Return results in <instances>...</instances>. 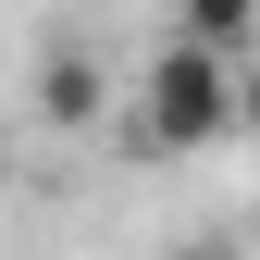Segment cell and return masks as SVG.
Returning <instances> with one entry per match:
<instances>
[{
  "mask_svg": "<svg viewBox=\"0 0 260 260\" xmlns=\"http://www.w3.org/2000/svg\"><path fill=\"white\" fill-rule=\"evenodd\" d=\"M161 260H236V248H223V236H186V248H161Z\"/></svg>",
  "mask_w": 260,
  "mask_h": 260,
  "instance_id": "obj_5",
  "label": "cell"
},
{
  "mask_svg": "<svg viewBox=\"0 0 260 260\" xmlns=\"http://www.w3.org/2000/svg\"><path fill=\"white\" fill-rule=\"evenodd\" d=\"M236 124H248V137H260V38L236 50Z\"/></svg>",
  "mask_w": 260,
  "mask_h": 260,
  "instance_id": "obj_4",
  "label": "cell"
},
{
  "mask_svg": "<svg viewBox=\"0 0 260 260\" xmlns=\"http://www.w3.org/2000/svg\"><path fill=\"white\" fill-rule=\"evenodd\" d=\"M38 124H50V137H100V124H112V75H100L87 38H50L38 50Z\"/></svg>",
  "mask_w": 260,
  "mask_h": 260,
  "instance_id": "obj_2",
  "label": "cell"
},
{
  "mask_svg": "<svg viewBox=\"0 0 260 260\" xmlns=\"http://www.w3.org/2000/svg\"><path fill=\"white\" fill-rule=\"evenodd\" d=\"M137 137H149L161 161L223 149V137H236V62L199 50V38H161V50H149V75H137Z\"/></svg>",
  "mask_w": 260,
  "mask_h": 260,
  "instance_id": "obj_1",
  "label": "cell"
},
{
  "mask_svg": "<svg viewBox=\"0 0 260 260\" xmlns=\"http://www.w3.org/2000/svg\"><path fill=\"white\" fill-rule=\"evenodd\" d=\"M174 38H199V50L236 62V50L260 38V0H174Z\"/></svg>",
  "mask_w": 260,
  "mask_h": 260,
  "instance_id": "obj_3",
  "label": "cell"
}]
</instances>
